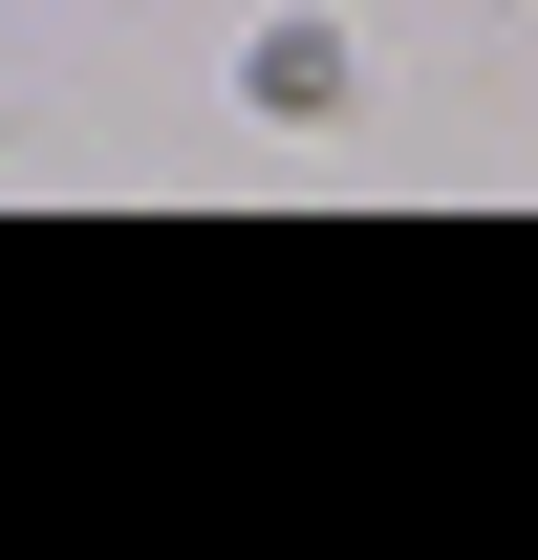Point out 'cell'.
Returning <instances> with one entry per match:
<instances>
[{"label": "cell", "instance_id": "6da1fadb", "mask_svg": "<svg viewBox=\"0 0 538 560\" xmlns=\"http://www.w3.org/2000/svg\"><path fill=\"white\" fill-rule=\"evenodd\" d=\"M344 22H259V44H237V108H259V130H344Z\"/></svg>", "mask_w": 538, "mask_h": 560}]
</instances>
